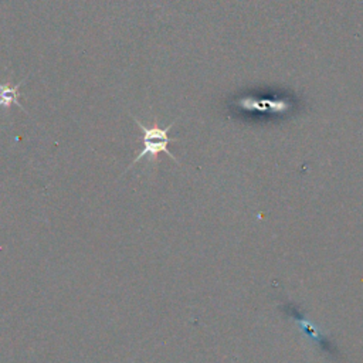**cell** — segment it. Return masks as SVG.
<instances>
[{"instance_id": "cell-3", "label": "cell", "mask_w": 363, "mask_h": 363, "mask_svg": "<svg viewBox=\"0 0 363 363\" xmlns=\"http://www.w3.org/2000/svg\"><path fill=\"white\" fill-rule=\"evenodd\" d=\"M134 121H135V124L141 128V131H142V134H143V142H145V141H167V142H175V141H176V139H174V138L169 136V131H171V128L174 127V124L167 125V127L163 129V128H160V127L158 125V123H156L152 128H148V127H145V125L141 123V121L136 119L135 116H134Z\"/></svg>"}, {"instance_id": "cell-2", "label": "cell", "mask_w": 363, "mask_h": 363, "mask_svg": "<svg viewBox=\"0 0 363 363\" xmlns=\"http://www.w3.org/2000/svg\"><path fill=\"white\" fill-rule=\"evenodd\" d=\"M24 80H21L19 84L12 85L10 83L2 84L0 83V108H10L12 105H17V108H20L21 111H24L23 105L19 103V98L21 96L20 94V87L23 84ZM26 112V111H24Z\"/></svg>"}, {"instance_id": "cell-1", "label": "cell", "mask_w": 363, "mask_h": 363, "mask_svg": "<svg viewBox=\"0 0 363 363\" xmlns=\"http://www.w3.org/2000/svg\"><path fill=\"white\" fill-rule=\"evenodd\" d=\"M171 143V142H167V141H145L143 142V148L139 151V154L136 155V158L131 162V165L125 169V172H128L131 167H134L139 160H142L143 158H152V159H156L159 154H166L169 158L174 159L176 163H179V160L169 152L167 149V145Z\"/></svg>"}]
</instances>
